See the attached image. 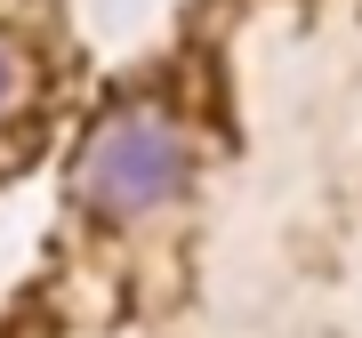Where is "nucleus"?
<instances>
[{"label":"nucleus","mask_w":362,"mask_h":338,"mask_svg":"<svg viewBox=\"0 0 362 338\" xmlns=\"http://www.w3.org/2000/svg\"><path fill=\"white\" fill-rule=\"evenodd\" d=\"M185 185H194V145H185V129L169 113H113L81 145V194L105 218L169 209Z\"/></svg>","instance_id":"f257e3e1"},{"label":"nucleus","mask_w":362,"mask_h":338,"mask_svg":"<svg viewBox=\"0 0 362 338\" xmlns=\"http://www.w3.org/2000/svg\"><path fill=\"white\" fill-rule=\"evenodd\" d=\"M8 97H16V57H8V40H0V113H8Z\"/></svg>","instance_id":"f03ea898"}]
</instances>
